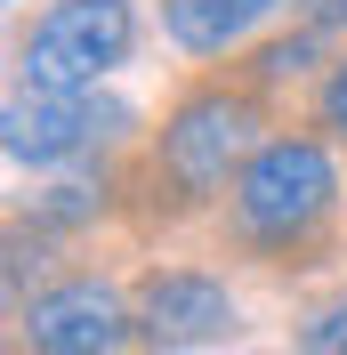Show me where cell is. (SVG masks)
Returning a JSON list of instances; mask_svg holds the SVG:
<instances>
[{
	"instance_id": "6da1fadb",
	"label": "cell",
	"mask_w": 347,
	"mask_h": 355,
	"mask_svg": "<svg viewBox=\"0 0 347 355\" xmlns=\"http://www.w3.org/2000/svg\"><path fill=\"white\" fill-rule=\"evenodd\" d=\"M331 218H339V162L307 130H275L226 186V226L266 266H307V250L331 234Z\"/></svg>"
},
{
	"instance_id": "7a4b0ae2",
	"label": "cell",
	"mask_w": 347,
	"mask_h": 355,
	"mask_svg": "<svg viewBox=\"0 0 347 355\" xmlns=\"http://www.w3.org/2000/svg\"><path fill=\"white\" fill-rule=\"evenodd\" d=\"M259 97L226 81H202L170 105V121L153 130V186L186 210V202H210L218 186H235L242 162L259 154Z\"/></svg>"
},
{
	"instance_id": "3957f363",
	"label": "cell",
	"mask_w": 347,
	"mask_h": 355,
	"mask_svg": "<svg viewBox=\"0 0 347 355\" xmlns=\"http://www.w3.org/2000/svg\"><path fill=\"white\" fill-rule=\"evenodd\" d=\"M130 49H137L130 0H49L17 41V81L41 97H73V89H97L113 65H130Z\"/></svg>"
},
{
	"instance_id": "277c9868",
	"label": "cell",
	"mask_w": 347,
	"mask_h": 355,
	"mask_svg": "<svg viewBox=\"0 0 347 355\" xmlns=\"http://www.w3.org/2000/svg\"><path fill=\"white\" fill-rule=\"evenodd\" d=\"M121 130H130V105H113V97H97V89H73V97L24 89V97H8V113H0L8 162H33V170L81 162V154H97V146H113Z\"/></svg>"
},
{
	"instance_id": "5b68a950",
	"label": "cell",
	"mask_w": 347,
	"mask_h": 355,
	"mask_svg": "<svg viewBox=\"0 0 347 355\" xmlns=\"http://www.w3.org/2000/svg\"><path fill=\"white\" fill-rule=\"evenodd\" d=\"M130 307H137V339L153 355H194V347H218V339L242 331L235 291L218 275H202V266H153V275H137Z\"/></svg>"
},
{
	"instance_id": "8992f818",
	"label": "cell",
	"mask_w": 347,
	"mask_h": 355,
	"mask_svg": "<svg viewBox=\"0 0 347 355\" xmlns=\"http://www.w3.org/2000/svg\"><path fill=\"white\" fill-rule=\"evenodd\" d=\"M17 323L33 339V355H121L137 339V307L97 275H65V283L33 291Z\"/></svg>"
},
{
	"instance_id": "52a82bcc",
	"label": "cell",
	"mask_w": 347,
	"mask_h": 355,
	"mask_svg": "<svg viewBox=\"0 0 347 355\" xmlns=\"http://www.w3.org/2000/svg\"><path fill=\"white\" fill-rule=\"evenodd\" d=\"M275 8H291V0H170L162 24H170V41L186 49V57H226V49H235L251 24H266Z\"/></svg>"
},
{
	"instance_id": "ba28073f",
	"label": "cell",
	"mask_w": 347,
	"mask_h": 355,
	"mask_svg": "<svg viewBox=\"0 0 347 355\" xmlns=\"http://www.w3.org/2000/svg\"><path fill=\"white\" fill-rule=\"evenodd\" d=\"M299 355H347V299H331L299 323Z\"/></svg>"
},
{
	"instance_id": "9c48e42d",
	"label": "cell",
	"mask_w": 347,
	"mask_h": 355,
	"mask_svg": "<svg viewBox=\"0 0 347 355\" xmlns=\"http://www.w3.org/2000/svg\"><path fill=\"white\" fill-rule=\"evenodd\" d=\"M307 57H315V33H291V41H266L259 49V81H291V73H307Z\"/></svg>"
},
{
	"instance_id": "30bf717a",
	"label": "cell",
	"mask_w": 347,
	"mask_h": 355,
	"mask_svg": "<svg viewBox=\"0 0 347 355\" xmlns=\"http://www.w3.org/2000/svg\"><path fill=\"white\" fill-rule=\"evenodd\" d=\"M315 121H323V137H339V146H347V57L323 73V89H315Z\"/></svg>"
},
{
	"instance_id": "8fae6325",
	"label": "cell",
	"mask_w": 347,
	"mask_h": 355,
	"mask_svg": "<svg viewBox=\"0 0 347 355\" xmlns=\"http://www.w3.org/2000/svg\"><path fill=\"white\" fill-rule=\"evenodd\" d=\"M89 210H97V186H57L49 202H33L41 226H73V218H89Z\"/></svg>"
},
{
	"instance_id": "7c38bea8",
	"label": "cell",
	"mask_w": 347,
	"mask_h": 355,
	"mask_svg": "<svg viewBox=\"0 0 347 355\" xmlns=\"http://www.w3.org/2000/svg\"><path fill=\"white\" fill-rule=\"evenodd\" d=\"M307 24H315V33H339V24H347V0H315V8H307Z\"/></svg>"
}]
</instances>
